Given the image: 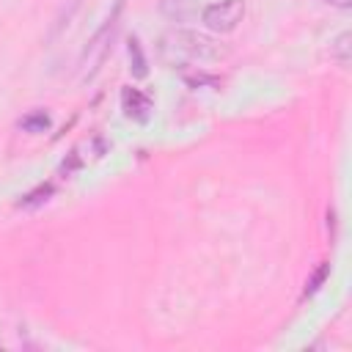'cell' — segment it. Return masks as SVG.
Masks as SVG:
<instances>
[{
	"label": "cell",
	"instance_id": "6da1fadb",
	"mask_svg": "<svg viewBox=\"0 0 352 352\" xmlns=\"http://www.w3.org/2000/svg\"><path fill=\"white\" fill-rule=\"evenodd\" d=\"M170 47L192 60H220L228 55V47H223L217 38L206 36V33H198V30H176L170 36Z\"/></svg>",
	"mask_w": 352,
	"mask_h": 352
},
{
	"label": "cell",
	"instance_id": "7a4b0ae2",
	"mask_svg": "<svg viewBox=\"0 0 352 352\" xmlns=\"http://www.w3.org/2000/svg\"><path fill=\"white\" fill-rule=\"evenodd\" d=\"M121 6L124 3H118L116 8H113V14L104 19V25L94 33V38L85 44V50H82V55H80V66H85V77H94V72L99 69V63L107 58V52H110V41H113V36H116V30H118V16H121Z\"/></svg>",
	"mask_w": 352,
	"mask_h": 352
},
{
	"label": "cell",
	"instance_id": "3957f363",
	"mask_svg": "<svg viewBox=\"0 0 352 352\" xmlns=\"http://www.w3.org/2000/svg\"><path fill=\"white\" fill-rule=\"evenodd\" d=\"M245 16V0H220V3H209L201 14L204 25L214 33H231Z\"/></svg>",
	"mask_w": 352,
	"mask_h": 352
},
{
	"label": "cell",
	"instance_id": "277c9868",
	"mask_svg": "<svg viewBox=\"0 0 352 352\" xmlns=\"http://www.w3.org/2000/svg\"><path fill=\"white\" fill-rule=\"evenodd\" d=\"M121 110L135 121H146L148 110H151V99L138 88H124L121 91Z\"/></svg>",
	"mask_w": 352,
	"mask_h": 352
},
{
	"label": "cell",
	"instance_id": "5b68a950",
	"mask_svg": "<svg viewBox=\"0 0 352 352\" xmlns=\"http://www.w3.org/2000/svg\"><path fill=\"white\" fill-rule=\"evenodd\" d=\"M179 77L184 80L187 88H220V77L206 69H198V66H182Z\"/></svg>",
	"mask_w": 352,
	"mask_h": 352
},
{
	"label": "cell",
	"instance_id": "8992f818",
	"mask_svg": "<svg viewBox=\"0 0 352 352\" xmlns=\"http://www.w3.org/2000/svg\"><path fill=\"white\" fill-rule=\"evenodd\" d=\"M330 58L338 66H349V58H352V33H338L330 41Z\"/></svg>",
	"mask_w": 352,
	"mask_h": 352
},
{
	"label": "cell",
	"instance_id": "52a82bcc",
	"mask_svg": "<svg viewBox=\"0 0 352 352\" xmlns=\"http://www.w3.org/2000/svg\"><path fill=\"white\" fill-rule=\"evenodd\" d=\"M126 50H129V63H132L129 69H132V74L143 80V77L148 74V63H146V55H143L140 41H138V38H129V47H126Z\"/></svg>",
	"mask_w": 352,
	"mask_h": 352
},
{
	"label": "cell",
	"instance_id": "ba28073f",
	"mask_svg": "<svg viewBox=\"0 0 352 352\" xmlns=\"http://www.w3.org/2000/svg\"><path fill=\"white\" fill-rule=\"evenodd\" d=\"M19 126H22L25 132H30V135H36V132H44V129H50V116H47L44 110L28 113V116L19 121Z\"/></svg>",
	"mask_w": 352,
	"mask_h": 352
},
{
	"label": "cell",
	"instance_id": "9c48e42d",
	"mask_svg": "<svg viewBox=\"0 0 352 352\" xmlns=\"http://www.w3.org/2000/svg\"><path fill=\"white\" fill-rule=\"evenodd\" d=\"M52 195V184H41V187H36L33 192H28V195H22V201L16 204L19 209H33V206H38V204H44L47 198Z\"/></svg>",
	"mask_w": 352,
	"mask_h": 352
},
{
	"label": "cell",
	"instance_id": "30bf717a",
	"mask_svg": "<svg viewBox=\"0 0 352 352\" xmlns=\"http://www.w3.org/2000/svg\"><path fill=\"white\" fill-rule=\"evenodd\" d=\"M327 272H330V264H322L316 272H314V278L308 280V286H305V294H314L322 283H324V278H327Z\"/></svg>",
	"mask_w": 352,
	"mask_h": 352
},
{
	"label": "cell",
	"instance_id": "8fae6325",
	"mask_svg": "<svg viewBox=\"0 0 352 352\" xmlns=\"http://www.w3.org/2000/svg\"><path fill=\"white\" fill-rule=\"evenodd\" d=\"M324 3H330V6H336V8H349V6H352V0H324Z\"/></svg>",
	"mask_w": 352,
	"mask_h": 352
}]
</instances>
